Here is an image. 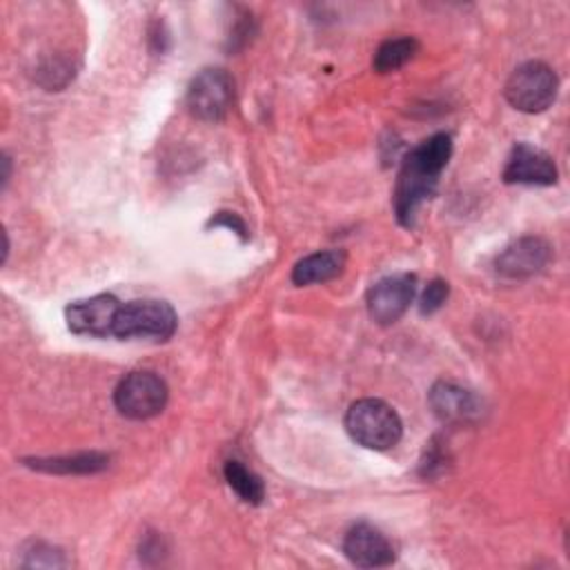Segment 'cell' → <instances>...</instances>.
Masks as SVG:
<instances>
[{
  "label": "cell",
  "mask_w": 570,
  "mask_h": 570,
  "mask_svg": "<svg viewBox=\"0 0 570 570\" xmlns=\"http://www.w3.org/2000/svg\"><path fill=\"white\" fill-rule=\"evenodd\" d=\"M178 316L167 301H131L120 305L111 336L165 341L176 332Z\"/></svg>",
  "instance_id": "cell-3"
},
{
  "label": "cell",
  "mask_w": 570,
  "mask_h": 570,
  "mask_svg": "<svg viewBox=\"0 0 570 570\" xmlns=\"http://www.w3.org/2000/svg\"><path fill=\"white\" fill-rule=\"evenodd\" d=\"M234 82L225 69L207 67L198 71L187 87V109L198 120L216 122L223 120L232 107Z\"/></svg>",
  "instance_id": "cell-6"
},
{
  "label": "cell",
  "mask_w": 570,
  "mask_h": 570,
  "mask_svg": "<svg viewBox=\"0 0 570 570\" xmlns=\"http://www.w3.org/2000/svg\"><path fill=\"white\" fill-rule=\"evenodd\" d=\"M343 550L347 559L361 568H383L394 561V546L370 523H356L347 530Z\"/></svg>",
  "instance_id": "cell-11"
},
{
  "label": "cell",
  "mask_w": 570,
  "mask_h": 570,
  "mask_svg": "<svg viewBox=\"0 0 570 570\" xmlns=\"http://www.w3.org/2000/svg\"><path fill=\"white\" fill-rule=\"evenodd\" d=\"M114 405L127 419H151L167 405V385L154 372H131L114 390Z\"/></svg>",
  "instance_id": "cell-5"
},
{
  "label": "cell",
  "mask_w": 570,
  "mask_h": 570,
  "mask_svg": "<svg viewBox=\"0 0 570 570\" xmlns=\"http://www.w3.org/2000/svg\"><path fill=\"white\" fill-rule=\"evenodd\" d=\"M559 91V78L557 73L539 60L523 62L517 67L508 82H505V98L508 102L525 114H539L546 111Z\"/></svg>",
  "instance_id": "cell-4"
},
{
  "label": "cell",
  "mask_w": 570,
  "mask_h": 570,
  "mask_svg": "<svg viewBox=\"0 0 570 570\" xmlns=\"http://www.w3.org/2000/svg\"><path fill=\"white\" fill-rule=\"evenodd\" d=\"M416 294L414 274H392L374 283L367 292V314L379 325L396 323L410 307Z\"/></svg>",
  "instance_id": "cell-7"
},
{
  "label": "cell",
  "mask_w": 570,
  "mask_h": 570,
  "mask_svg": "<svg viewBox=\"0 0 570 570\" xmlns=\"http://www.w3.org/2000/svg\"><path fill=\"white\" fill-rule=\"evenodd\" d=\"M24 465L40 472L56 474H94L109 465V456L102 452H80L73 456H49V459H24Z\"/></svg>",
  "instance_id": "cell-14"
},
{
  "label": "cell",
  "mask_w": 570,
  "mask_h": 570,
  "mask_svg": "<svg viewBox=\"0 0 570 570\" xmlns=\"http://www.w3.org/2000/svg\"><path fill=\"white\" fill-rule=\"evenodd\" d=\"M65 563L67 561H65L62 550L47 546V543H33L27 550V557L22 561V566H27V568H62Z\"/></svg>",
  "instance_id": "cell-18"
},
{
  "label": "cell",
  "mask_w": 570,
  "mask_h": 570,
  "mask_svg": "<svg viewBox=\"0 0 570 570\" xmlns=\"http://www.w3.org/2000/svg\"><path fill=\"white\" fill-rule=\"evenodd\" d=\"M557 176L552 156L528 142H517L503 167V180L510 185H554Z\"/></svg>",
  "instance_id": "cell-8"
},
{
  "label": "cell",
  "mask_w": 570,
  "mask_h": 570,
  "mask_svg": "<svg viewBox=\"0 0 570 570\" xmlns=\"http://www.w3.org/2000/svg\"><path fill=\"white\" fill-rule=\"evenodd\" d=\"M347 434L367 450H390L401 441L403 425L394 407L381 399H361L345 414Z\"/></svg>",
  "instance_id": "cell-2"
},
{
  "label": "cell",
  "mask_w": 570,
  "mask_h": 570,
  "mask_svg": "<svg viewBox=\"0 0 570 570\" xmlns=\"http://www.w3.org/2000/svg\"><path fill=\"white\" fill-rule=\"evenodd\" d=\"M209 225H225V227H229L232 232H236L243 240L247 238V229H245V223L236 216V214H232V212H218L212 220H209Z\"/></svg>",
  "instance_id": "cell-21"
},
{
  "label": "cell",
  "mask_w": 570,
  "mask_h": 570,
  "mask_svg": "<svg viewBox=\"0 0 570 570\" xmlns=\"http://www.w3.org/2000/svg\"><path fill=\"white\" fill-rule=\"evenodd\" d=\"M450 156L452 138L448 134H434L403 158L394 187V214L403 227H412L419 207L434 196Z\"/></svg>",
  "instance_id": "cell-1"
},
{
  "label": "cell",
  "mask_w": 570,
  "mask_h": 570,
  "mask_svg": "<svg viewBox=\"0 0 570 570\" xmlns=\"http://www.w3.org/2000/svg\"><path fill=\"white\" fill-rule=\"evenodd\" d=\"M419 51V42L410 36H401V38H390L385 40L372 60L374 71L379 73H390L401 69L405 62H410L414 58V53Z\"/></svg>",
  "instance_id": "cell-15"
},
{
  "label": "cell",
  "mask_w": 570,
  "mask_h": 570,
  "mask_svg": "<svg viewBox=\"0 0 570 570\" xmlns=\"http://www.w3.org/2000/svg\"><path fill=\"white\" fill-rule=\"evenodd\" d=\"M428 399L434 414L448 423H472L483 412L479 396L450 381L434 383Z\"/></svg>",
  "instance_id": "cell-12"
},
{
  "label": "cell",
  "mask_w": 570,
  "mask_h": 570,
  "mask_svg": "<svg viewBox=\"0 0 570 570\" xmlns=\"http://www.w3.org/2000/svg\"><path fill=\"white\" fill-rule=\"evenodd\" d=\"M227 485L245 501L252 505L263 503L265 499V485L256 472L245 468L240 461H227L223 468Z\"/></svg>",
  "instance_id": "cell-16"
},
{
  "label": "cell",
  "mask_w": 570,
  "mask_h": 570,
  "mask_svg": "<svg viewBox=\"0 0 570 570\" xmlns=\"http://www.w3.org/2000/svg\"><path fill=\"white\" fill-rule=\"evenodd\" d=\"M73 65L69 58L56 56V58H47L45 62L38 65L36 69V80L38 85H42L47 91H60L71 78H73Z\"/></svg>",
  "instance_id": "cell-17"
},
{
  "label": "cell",
  "mask_w": 570,
  "mask_h": 570,
  "mask_svg": "<svg viewBox=\"0 0 570 570\" xmlns=\"http://www.w3.org/2000/svg\"><path fill=\"white\" fill-rule=\"evenodd\" d=\"M448 294H450V285L443 278L430 281L421 294V303H419L421 314H434L436 309H441L443 303L448 301Z\"/></svg>",
  "instance_id": "cell-19"
},
{
  "label": "cell",
  "mask_w": 570,
  "mask_h": 570,
  "mask_svg": "<svg viewBox=\"0 0 570 570\" xmlns=\"http://www.w3.org/2000/svg\"><path fill=\"white\" fill-rule=\"evenodd\" d=\"M120 301L114 294H98L87 301H76L65 309L67 325L73 334L109 336L114 330Z\"/></svg>",
  "instance_id": "cell-10"
},
{
  "label": "cell",
  "mask_w": 570,
  "mask_h": 570,
  "mask_svg": "<svg viewBox=\"0 0 570 570\" xmlns=\"http://www.w3.org/2000/svg\"><path fill=\"white\" fill-rule=\"evenodd\" d=\"M345 267V252L341 249H325L314 252L305 258H301L292 269L294 285H314V283H327L336 278Z\"/></svg>",
  "instance_id": "cell-13"
},
{
  "label": "cell",
  "mask_w": 570,
  "mask_h": 570,
  "mask_svg": "<svg viewBox=\"0 0 570 570\" xmlns=\"http://www.w3.org/2000/svg\"><path fill=\"white\" fill-rule=\"evenodd\" d=\"M552 256L550 245L539 236H523L510 243L494 261L497 274L503 278H530L539 274Z\"/></svg>",
  "instance_id": "cell-9"
},
{
  "label": "cell",
  "mask_w": 570,
  "mask_h": 570,
  "mask_svg": "<svg viewBox=\"0 0 570 570\" xmlns=\"http://www.w3.org/2000/svg\"><path fill=\"white\" fill-rule=\"evenodd\" d=\"M254 27H252V16H243V20L236 22L232 36H229V49H240L247 45V40L252 38Z\"/></svg>",
  "instance_id": "cell-20"
}]
</instances>
